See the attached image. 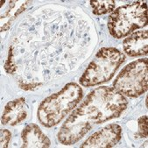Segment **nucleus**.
Returning a JSON list of instances; mask_svg holds the SVG:
<instances>
[{
	"instance_id": "nucleus-1",
	"label": "nucleus",
	"mask_w": 148,
	"mask_h": 148,
	"mask_svg": "<svg viewBox=\"0 0 148 148\" xmlns=\"http://www.w3.org/2000/svg\"><path fill=\"white\" fill-rule=\"evenodd\" d=\"M127 104L124 95L114 88H96L67 118L57 135L59 141L66 145L78 142L95 125L119 116Z\"/></svg>"
},
{
	"instance_id": "nucleus-2",
	"label": "nucleus",
	"mask_w": 148,
	"mask_h": 148,
	"mask_svg": "<svg viewBox=\"0 0 148 148\" xmlns=\"http://www.w3.org/2000/svg\"><path fill=\"white\" fill-rule=\"evenodd\" d=\"M82 90L75 82L65 85L61 91L47 97L38 110V118L42 125L50 128L60 123L82 100Z\"/></svg>"
},
{
	"instance_id": "nucleus-3",
	"label": "nucleus",
	"mask_w": 148,
	"mask_h": 148,
	"mask_svg": "<svg viewBox=\"0 0 148 148\" xmlns=\"http://www.w3.org/2000/svg\"><path fill=\"white\" fill-rule=\"evenodd\" d=\"M125 60V54L119 50L114 47L101 48L82 75V85L91 87L110 81Z\"/></svg>"
},
{
	"instance_id": "nucleus-4",
	"label": "nucleus",
	"mask_w": 148,
	"mask_h": 148,
	"mask_svg": "<svg viewBox=\"0 0 148 148\" xmlns=\"http://www.w3.org/2000/svg\"><path fill=\"white\" fill-rule=\"evenodd\" d=\"M147 24V5L138 1L118 7L109 17L108 28L110 34L121 39Z\"/></svg>"
},
{
	"instance_id": "nucleus-5",
	"label": "nucleus",
	"mask_w": 148,
	"mask_h": 148,
	"mask_svg": "<svg viewBox=\"0 0 148 148\" xmlns=\"http://www.w3.org/2000/svg\"><path fill=\"white\" fill-rule=\"evenodd\" d=\"M147 60L139 59L124 68L113 82L114 88L131 97H138L147 90Z\"/></svg>"
},
{
	"instance_id": "nucleus-6",
	"label": "nucleus",
	"mask_w": 148,
	"mask_h": 148,
	"mask_svg": "<svg viewBox=\"0 0 148 148\" xmlns=\"http://www.w3.org/2000/svg\"><path fill=\"white\" fill-rule=\"evenodd\" d=\"M122 129L116 124L109 125L88 138L81 147L82 148H110L115 146L121 138Z\"/></svg>"
},
{
	"instance_id": "nucleus-7",
	"label": "nucleus",
	"mask_w": 148,
	"mask_h": 148,
	"mask_svg": "<svg viewBox=\"0 0 148 148\" xmlns=\"http://www.w3.org/2000/svg\"><path fill=\"white\" fill-rule=\"evenodd\" d=\"M28 114V106L25 99L21 97L9 102L2 116V123L5 125L14 126L23 122Z\"/></svg>"
},
{
	"instance_id": "nucleus-8",
	"label": "nucleus",
	"mask_w": 148,
	"mask_h": 148,
	"mask_svg": "<svg viewBox=\"0 0 148 148\" xmlns=\"http://www.w3.org/2000/svg\"><path fill=\"white\" fill-rule=\"evenodd\" d=\"M21 138L23 140L22 147H49L51 142L47 135H45L40 128L35 124L26 125L22 133Z\"/></svg>"
},
{
	"instance_id": "nucleus-9",
	"label": "nucleus",
	"mask_w": 148,
	"mask_h": 148,
	"mask_svg": "<svg viewBox=\"0 0 148 148\" xmlns=\"http://www.w3.org/2000/svg\"><path fill=\"white\" fill-rule=\"evenodd\" d=\"M147 31H139L133 33L123 42L125 52L132 57L147 54L148 49Z\"/></svg>"
},
{
	"instance_id": "nucleus-10",
	"label": "nucleus",
	"mask_w": 148,
	"mask_h": 148,
	"mask_svg": "<svg viewBox=\"0 0 148 148\" xmlns=\"http://www.w3.org/2000/svg\"><path fill=\"white\" fill-rule=\"evenodd\" d=\"M90 5L93 8V12L97 15L110 12L115 8V1L113 0H103V1H91Z\"/></svg>"
},
{
	"instance_id": "nucleus-11",
	"label": "nucleus",
	"mask_w": 148,
	"mask_h": 148,
	"mask_svg": "<svg viewBox=\"0 0 148 148\" xmlns=\"http://www.w3.org/2000/svg\"><path fill=\"white\" fill-rule=\"evenodd\" d=\"M147 116H142L138 118V135L140 138H146L147 137Z\"/></svg>"
},
{
	"instance_id": "nucleus-12",
	"label": "nucleus",
	"mask_w": 148,
	"mask_h": 148,
	"mask_svg": "<svg viewBox=\"0 0 148 148\" xmlns=\"http://www.w3.org/2000/svg\"><path fill=\"white\" fill-rule=\"evenodd\" d=\"M12 138V133L8 130H1L0 131V145L1 148H6L8 144Z\"/></svg>"
},
{
	"instance_id": "nucleus-13",
	"label": "nucleus",
	"mask_w": 148,
	"mask_h": 148,
	"mask_svg": "<svg viewBox=\"0 0 148 148\" xmlns=\"http://www.w3.org/2000/svg\"><path fill=\"white\" fill-rule=\"evenodd\" d=\"M12 48L11 47L10 51H9L8 57H7V60H6V62L5 64V69L9 74L14 73V70H15V64H14V61H13V54L12 53Z\"/></svg>"
},
{
	"instance_id": "nucleus-14",
	"label": "nucleus",
	"mask_w": 148,
	"mask_h": 148,
	"mask_svg": "<svg viewBox=\"0 0 148 148\" xmlns=\"http://www.w3.org/2000/svg\"><path fill=\"white\" fill-rule=\"evenodd\" d=\"M145 105H146V107H147V97H146V99H145Z\"/></svg>"
}]
</instances>
